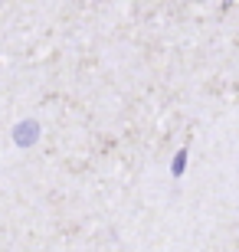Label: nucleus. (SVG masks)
Returning <instances> with one entry per match:
<instances>
[{
	"instance_id": "nucleus-1",
	"label": "nucleus",
	"mask_w": 239,
	"mask_h": 252,
	"mask_svg": "<svg viewBox=\"0 0 239 252\" xmlns=\"http://www.w3.org/2000/svg\"><path fill=\"white\" fill-rule=\"evenodd\" d=\"M184 170H187V151H177L174 164H171V174H174V177H184Z\"/></svg>"
},
{
	"instance_id": "nucleus-2",
	"label": "nucleus",
	"mask_w": 239,
	"mask_h": 252,
	"mask_svg": "<svg viewBox=\"0 0 239 252\" xmlns=\"http://www.w3.org/2000/svg\"><path fill=\"white\" fill-rule=\"evenodd\" d=\"M33 138H36V125H33V122H27V128L17 131V141H23V144H30Z\"/></svg>"
}]
</instances>
